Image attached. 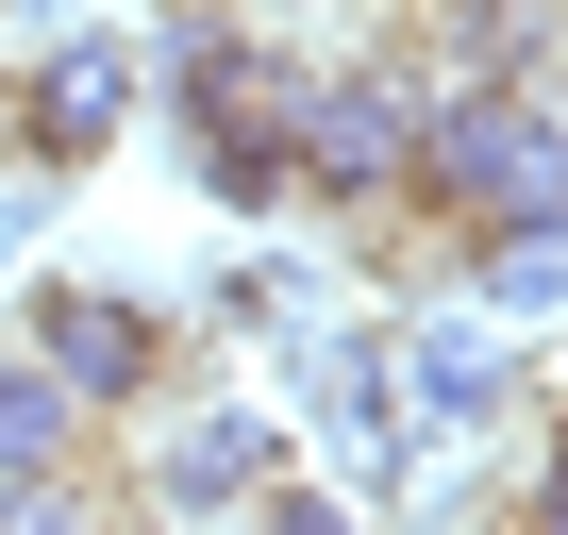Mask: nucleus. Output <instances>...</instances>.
Returning a JSON list of instances; mask_svg holds the SVG:
<instances>
[{
  "label": "nucleus",
  "instance_id": "obj_13",
  "mask_svg": "<svg viewBox=\"0 0 568 535\" xmlns=\"http://www.w3.org/2000/svg\"><path fill=\"white\" fill-rule=\"evenodd\" d=\"M234 18H267V0H234Z\"/></svg>",
  "mask_w": 568,
  "mask_h": 535
},
{
  "label": "nucleus",
  "instance_id": "obj_8",
  "mask_svg": "<svg viewBox=\"0 0 568 535\" xmlns=\"http://www.w3.org/2000/svg\"><path fill=\"white\" fill-rule=\"evenodd\" d=\"M385 352H402V418H418V435L518 418V352H501L485 319H418V335H385Z\"/></svg>",
  "mask_w": 568,
  "mask_h": 535
},
{
  "label": "nucleus",
  "instance_id": "obj_7",
  "mask_svg": "<svg viewBox=\"0 0 568 535\" xmlns=\"http://www.w3.org/2000/svg\"><path fill=\"white\" fill-rule=\"evenodd\" d=\"M302 418H318V452H335L352 485H402V452H418L385 335H302Z\"/></svg>",
  "mask_w": 568,
  "mask_h": 535
},
{
  "label": "nucleus",
  "instance_id": "obj_3",
  "mask_svg": "<svg viewBox=\"0 0 568 535\" xmlns=\"http://www.w3.org/2000/svg\"><path fill=\"white\" fill-rule=\"evenodd\" d=\"M18 352H51L68 402H101V418H134V402L184 385V319L134 302V285H34V302H18Z\"/></svg>",
  "mask_w": 568,
  "mask_h": 535
},
{
  "label": "nucleus",
  "instance_id": "obj_5",
  "mask_svg": "<svg viewBox=\"0 0 568 535\" xmlns=\"http://www.w3.org/2000/svg\"><path fill=\"white\" fill-rule=\"evenodd\" d=\"M284 101H302V51L251 34L234 0H184L168 18V134H284Z\"/></svg>",
  "mask_w": 568,
  "mask_h": 535
},
{
  "label": "nucleus",
  "instance_id": "obj_12",
  "mask_svg": "<svg viewBox=\"0 0 568 535\" xmlns=\"http://www.w3.org/2000/svg\"><path fill=\"white\" fill-rule=\"evenodd\" d=\"M535 518L568 535V418H551V452H535Z\"/></svg>",
  "mask_w": 568,
  "mask_h": 535
},
{
  "label": "nucleus",
  "instance_id": "obj_11",
  "mask_svg": "<svg viewBox=\"0 0 568 535\" xmlns=\"http://www.w3.org/2000/svg\"><path fill=\"white\" fill-rule=\"evenodd\" d=\"M168 151H184V184L234 201V218H284V201H302V151H284V134H168Z\"/></svg>",
  "mask_w": 568,
  "mask_h": 535
},
{
  "label": "nucleus",
  "instance_id": "obj_1",
  "mask_svg": "<svg viewBox=\"0 0 568 535\" xmlns=\"http://www.w3.org/2000/svg\"><path fill=\"white\" fill-rule=\"evenodd\" d=\"M418 218H435V234L568 218V101H551L535 68H501V84H418Z\"/></svg>",
  "mask_w": 568,
  "mask_h": 535
},
{
  "label": "nucleus",
  "instance_id": "obj_4",
  "mask_svg": "<svg viewBox=\"0 0 568 535\" xmlns=\"http://www.w3.org/2000/svg\"><path fill=\"white\" fill-rule=\"evenodd\" d=\"M267 468H284V435H267L251 402H134V468H118V502H134V518H234Z\"/></svg>",
  "mask_w": 568,
  "mask_h": 535
},
{
  "label": "nucleus",
  "instance_id": "obj_9",
  "mask_svg": "<svg viewBox=\"0 0 568 535\" xmlns=\"http://www.w3.org/2000/svg\"><path fill=\"white\" fill-rule=\"evenodd\" d=\"M84 435H101V402H68L51 352H0V485L18 468H84Z\"/></svg>",
  "mask_w": 568,
  "mask_h": 535
},
{
  "label": "nucleus",
  "instance_id": "obj_10",
  "mask_svg": "<svg viewBox=\"0 0 568 535\" xmlns=\"http://www.w3.org/2000/svg\"><path fill=\"white\" fill-rule=\"evenodd\" d=\"M485 319H568V218H501V234H452Z\"/></svg>",
  "mask_w": 568,
  "mask_h": 535
},
{
  "label": "nucleus",
  "instance_id": "obj_6",
  "mask_svg": "<svg viewBox=\"0 0 568 535\" xmlns=\"http://www.w3.org/2000/svg\"><path fill=\"white\" fill-rule=\"evenodd\" d=\"M134 84H151L134 34H101V18L34 34V68H18V151H34V168H101L118 118H134Z\"/></svg>",
  "mask_w": 568,
  "mask_h": 535
},
{
  "label": "nucleus",
  "instance_id": "obj_2",
  "mask_svg": "<svg viewBox=\"0 0 568 535\" xmlns=\"http://www.w3.org/2000/svg\"><path fill=\"white\" fill-rule=\"evenodd\" d=\"M284 151H302V201H335L368 251L435 234V218H418V68H302Z\"/></svg>",
  "mask_w": 568,
  "mask_h": 535
}]
</instances>
